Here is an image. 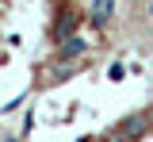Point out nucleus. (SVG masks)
<instances>
[{
	"label": "nucleus",
	"instance_id": "nucleus-1",
	"mask_svg": "<svg viewBox=\"0 0 153 142\" xmlns=\"http://www.w3.org/2000/svg\"><path fill=\"white\" fill-rule=\"evenodd\" d=\"M146 127H153V123H149V115H130V119L115 123L111 142H134V138H142V135H146Z\"/></svg>",
	"mask_w": 153,
	"mask_h": 142
},
{
	"label": "nucleus",
	"instance_id": "nucleus-4",
	"mask_svg": "<svg viewBox=\"0 0 153 142\" xmlns=\"http://www.w3.org/2000/svg\"><path fill=\"white\" fill-rule=\"evenodd\" d=\"M115 12V0H92V27H103Z\"/></svg>",
	"mask_w": 153,
	"mask_h": 142
},
{
	"label": "nucleus",
	"instance_id": "nucleus-3",
	"mask_svg": "<svg viewBox=\"0 0 153 142\" xmlns=\"http://www.w3.org/2000/svg\"><path fill=\"white\" fill-rule=\"evenodd\" d=\"M84 46H88V42L80 39V35H69V39H61V46H57V58L69 61V58H76V54H84Z\"/></svg>",
	"mask_w": 153,
	"mask_h": 142
},
{
	"label": "nucleus",
	"instance_id": "nucleus-5",
	"mask_svg": "<svg viewBox=\"0 0 153 142\" xmlns=\"http://www.w3.org/2000/svg\"><path fill=\"white\" fill-rule=\"evenodd\" d=\"M123 73H126V69H123V61H115L111 69H107V77H111V81H123Z\"/></svg>",
	"mask_w": 153,
	"mask_h": 142
},
{
	"label": "nucleus",
	"instance_id": "nucleus-7",
	"mask_svg": "<svg viewBox=\"0 0 153 142\" xmlns=\"http://www.w3.org/2000/svg\"><path fill=\"white\" fill-rule=\"evenodd\" d=\"M107 142H111V138H107Z\"/></svg>",
	"mask_w": 153,
	"mask_h": 142
},
{
	"label": "nucleus",
	"instance_id": "nucleus-2",
	"mask_svg": "<svg viewBox=\"0 0 153 142\" xmlns=\"http://www.w3.org/2000/svg\"><path fill=\"white\" fill-rule=\"evenodd\" d=\"M54 35H57V42H61V39H69V35H76V12H73V8H61V12H57Z\"/></svg>",
	"mask_w": 153,
	"mask_h": 142
},
{
	"label": "nucleus",
	"instance_id": "nucleus-6",
	"mask_svg": "<svg viewBox=\"0 0 153 142\" xmlns=\"http://www.w3.org/2000/svg\"><path fill=\"white\" fill-rule=\"evenodd\" d=\"M149 123H153V111H149Z\"/></svg>",
	"mask_w": 153,
	"mask_h": 142
}]
</instances>
